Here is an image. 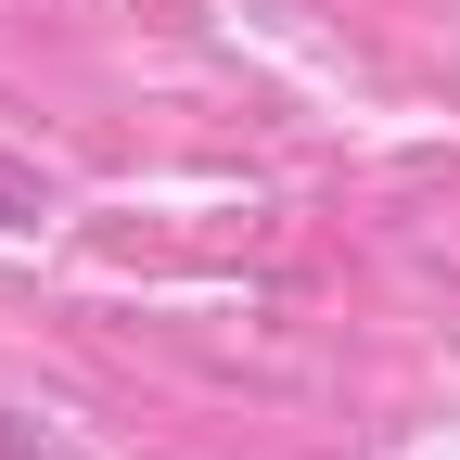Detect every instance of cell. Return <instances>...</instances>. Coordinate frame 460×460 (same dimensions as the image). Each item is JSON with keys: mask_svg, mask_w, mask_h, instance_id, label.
Masks as SVG:
<instances>
[{"mask_svg": "<svg viewBox=\"0 0 460 460\" xmlns=\"http://www.w3.org/2000/svg\"><path fill=\"white\" fill-rule=\"evenodd\" d=\"M26 217H39V180H26L13 154H0V230H26Z\"/></svg>", "mask_w": 460, "mask_h": 460, "instance_id": "1", "label": "cell"}]
</instances>
